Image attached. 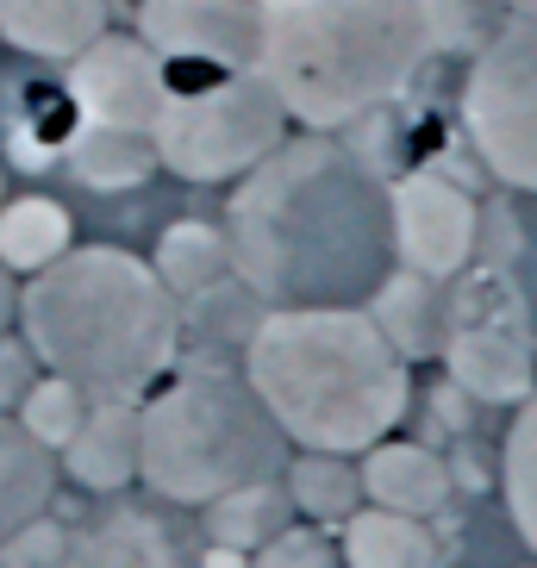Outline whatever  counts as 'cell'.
I'll return each instance as SVG.
<instances>
[{"label":"cell","mask_w":537,"mask_h":568,"mask_svg":"<svg viewBox=\"0 0 537 568\" xmlns=\"http://www.w3.org/2000/svg\"><path fill=\"white\" fill-rule=\"evenodd\" d=\"M19 318V282H13V268H0V332Z\"/></svg>","instance_id":"obj_28"},{"label":"cell","mask_w":537,"mask_h":568,"mask_svg":"<svg viewBox=\"0 0 537 568\" xmlns=\"http://www.w3.org/2000/svg\"><path fill=\"white\" fill-rule=\"evenodd\" d=\"M444 363L456 387L487 406H519L537 394V344L519 318H450Z\"/></svg>","instance_id":"obj_11"},{"label":"cell","mask_w":537,"mask_h":568,"mask_svg":"<svg viewBox=\"0 0 537 568\" xmlns=\"http://www.w3.org/2000/svg\"><path fill=\"white\" fill-rule=\"evenodd\" d=\"M494 7H506L513 19H537V0H494Z\"/></svg>","instance_id":"obj_29"},{"label":"cell","mask_w":537,"mask_h":568,"mask_svg":"<svg viewBox=\"0 0 537 568\" xmlns=\"http://www.w3.org/2000/svg\"><path fill=\"white\" fill-rule=\"evenodd\" d=\"M394 201V263L432 282H456L482 251V206L444 175H401L387 182Z\"/></svg>","instance_id":"obj_9"},{"label":"cell","mask_w":537,"mask_h":568,"mask_svg":"<svg viewBox=\"0 0 537 568\" xmlns=\"http://www.w3.org/2000/svg\"><path fill=\"white\" fill-rule=\"evenodd\" d=\"M225 244L232 275L268 313L369 306L394 275V201L351 144L282 138L232 194Z\"/></svg>","instance_id":"obj_1"},{"label":"cell","mask_w":537,"mask_h":568,"mask_svg":"<svg viewBox=\"0 0 537 568\" xmlns=\"http://www.w3.org/2000/svg\"><path fill=\"white\" fill-rule=\"evenodd\" d=\"M63 163L75 182L101 187V194H113V187H138L151 182L156 169V144L151 132H119V125H75V138L63 144Z\"/></svg>","instance_id":"obj_19"},{"label":"cell","mask_w":537,"mask_h":568,"mask_svg":"<svg viewBox=\"0 0 537 568\" xmlns=\"http://www.w3.org/2000/svg\"><path fill=\"white\" fill-rule=\"evenodd\" d=\"M251 568H344L332 537H320L313 525H287L251 556Z\"/></svg>","instance_id":"obj_26"},{"label":"cell","mask_w":537,"mask_h":568,"mask_svg":"<svg viewBox=\"0 0 537 568\" xmlns=\"http://www.w3.org/2000/svg\"><path fill=\"white\" fill-rule=\"evenodd\" d=\"M38 382V356L26 337H7L0 332V413H19V400L32 394Z\"/></svg>","instance_id":"obj_27"},{"label":"cell","mask_w":537,"mask_h":568,"mask_svg":"<svg viewBox=\"0 0 537 568\" xmlns=\"http://www.w3.org/2000/svg\"><path fill=\"white\" fill-rule=\"evenodd\" d=\"M287 468V437L232 368H188L138 406V481L175 506H213Z\"/></svg>","instance_id":"obj_5"},{"label":"cell","mask_w":537,"mask_h":568,"mask_svg":"<svg viewBox=\"0 0 537 568\" xmlns=\"http://www.w3.org/2000/svg\"><path fill=\"white\" fill-rule=\"evenodd\" d=\"M363 500L387 506V513L406 518H432L437 506L450 500V463L425 444H406V437H382L363 450Z\"/></svg>","instance_id":"obj_13"},{"label":"cell","mask_w":537,"mask_h":568,"mask_svg":"<svg viewBox=\"0 0 537 568\" xmlns=\"http://www.w3.org/2000/svg\"><path fill=\"white\" fill-rule=\"evenodd\" d=\"M26 344L51 375L75 382L88 400H138L175 363L182 306L132 251L88 244L63 251L19 287Z\"/></svg>","instance_id":"obj_3"},{"label":"cell","mask_w":537,"mask_h":568,"mask_svg":"<svg viewBox=\"0 0 537 568\" xmlns=\"http://www.w3.org/2000/svg\"><path fill=\"white\" fill-rule=\"evenodd\" d=\"M63 463L94 494L138 481V400H88V418L63 444Z\"/></svg>","instance_id":"obj_15"},{"label":"cell","mask_w":537,"mask_h":568,"mask_svg":"<svg viewBox=\"0 0 537 568\" xmlns=\"http://www.w3.org/2000/svg\"><path fill=\"white\" fill-rule=\"evenodd\" d=\"M13 418L38 437V444H44V450H63L69 437H75V425L88 418V394L75 382H63V375H51V368H44V375L32 382V394L19 400Z\"/></svg>","instance_id":"obj_25"},{"label":"cell","mask_w":537,"mask_h":568,"mask_svg":"<svg viewBox=\"0 0 537 568\" xmlns=\"http://www.w3.org/2000/svg\"><path fill=\"white\" fill-rule=\"evenodd\" d=\"M337 556H344V568H437V537L425 531V518L387 513V506H356L344 518Z\"/></svg>","instance_id":"obj_18"},{"label":"cell","mask_w":537,"mask_h":568,"mask_svg":"<svg viewBox=\"0 0 537 568\" xmlns=\"http://www.w3.org/2000/svg\"><path fill=\"white\" fill-rule=\"evenodd\" d=\"M432 51L425 0H268L256 75L294 125L337 132L394 101Z\"/></svg>","instance_id":"obj_4"},{"label":"cell","mask_w":537,"mask_h":568,"mask_svg":"<svg viewBox=\"0 0 537 568\" xmlns=\"http://www.w3.org/2000/svg\"><path fill=\"white\" fill-rule=\"evenodd\" d=\"M101 32L107 0H0V38L44 63H75Z\"/></svg>","instance_id":"obj_14"},{"label":"cell","mask_w":537,"mask_h":568,"mask_svg":"<svg viewBox=\"0 0 537 568\" xmlns=\"http://www.w3.org/2000/svg\"><path fill=\"white\" fill-rule=\"evenodd\" d=\"M282 138L287 106L275 101V88L256 69H237V75H219L206 88L169 94L151 144L156 163L175 169L182 182H232V175H251Z\"/></svg>","instance_id":"obj_6"},{"label":"cell","mask_w":537,"mask_h":568,"mask_svg":"<svg viewBox=\"0 0 537 568\" xmlns=\"http://www.w3.org/2000/svg\"><path fill=\"white\" fill-rule=\"evenodd\" d=\"M463 132L494 182L537 194V19H506L469 63Z\"/></svg>","instance_id":"obj_7"},{"label":"cell","mask_w":537,"mask_h":568,"mask_svg":"<svg viewBox=\"0 0 537 568\" xmlns=\"http://www.w3.org/2000/svg\"><path fill=\"white\" fill-rule=\"evenodd\" d=\"M244 382L301 450L363 456L406 413V363L363 306L263 313L244 344Z\"/></svg>","instance_id":"obj_2"},{"label":"cell","mask_w":537,"mask_h":568,"mask_svg":"<svg viewBox=\"0 0 537 568\" xmlns=\"http://www.w3.org/2000/svg\"><path fill=\"white\" fill-rule=\"evenodd\" d=\"M51 494H57L51 450H44V444H38L13 413H0V544H7L19 525L44 518Z\"/></svg>","instance_id":"obj_17"},{"label":"cell","mask_w":537,"mask_h":568,"mask_svg":"<svg viewBox=\"0 0 537 568\" xmlns=\"http://www.w3.org/2000/svg\"><path fill=\"white\" fill-rule=\"evenodd\" d=\"M0 201H7V175H0Z\"/></svg>","instance_id":"obj_30"},{"label":"cell","mask_w":537,"mask_h":568,"mask_svg":"<svg viewBox=\"0 0 537 568\" xmlns=\"http://www.w3.org/2000/svg\"><path fill=\"white\" fill-rule=\"evenodd\" d=\"M500 481H506V513L519 525L525 550L537 556V394L519 400V418H513V432H506Z\"/></svg>","instance_id":"obj_24"},{"label":"cell","mask_w":537,"mask_h":568,"mask_svg":"<svg viewBox=\"0 0 537 568\" xmlns=\"http://www.w3.org/2000/svg\"><path fill=\"white\" fill-rule=\"evenodd\" d=\"M156 282L175 294V301H194L206 287L232 282V244L219 225H201V219H182V225H169L163 244H156Z\"/></svg>","instance_id":"obj_21"},{"label":"cell","mask_w":537,"mask_h":568,"mask_svg":"<svg viewBox=\"0 0 537 568\" xmlns=\"http://www.w3.org/2000/svg\"><path fill=\"white\" fill-rule=\"evenodd\" d=\"M363 313H369L375 332L401 351V363L444 356V337H450V294H444V282H432V275L394 268V275L369 294Z\"/></svg>","instance_id":"obj_12"},{"label":"cell","mask_w":537,"mask_h":568,"mask_svg":"<svg viewBox=\"0 0 537 568\" xmlns=\"http://www.w3.org/2000/svg\"><path fill=\"white\" fill-rule=\"evenodd\" d=\"M63 251H75V225H69V213L51 194L0 201V268L38 275V268H51Z\"/></svg>","instance_id":"obj_20"},{"label":"cell","mask_w":537,"mask_h":568,"mask_svg":"<svg viewBox=\"0 0 537 568\" xmlns=\"http://www.w3.org/2000/svg\"><path fill=\"white\" fill-rule=\"evenodd\" d=\"M263 7L268 0H144L138 38L163 57V69L237 75L263 57Z\"/></svg>","instance_id":"obj_8"},{"label":"cell","mask_w":537,"mask_h":568,"mask_svg":"<svg viewBox=\"0 0 537 568\" xmlns=\"http://www.w3.org/2000/svg\"><path fill=\"white\" fill-rule=\"evenodd\" d=\"M282 494L313 525H344L363 506V468H351V456L332 450H301V463L282 468Z\"/></svg>","instance_id":"obj_22"},{"label":"cell","mask_w":537,"mask_h":568,"mask_svg":"<svg viewBox=\"0 0 537 568\" xmlns=\"http://www.w3.org/2000/svg\"><path fill=\"white\" fill-rule=\"evenodd\" d=\"M69 101L88 125H119V132H156L169 106V75L163 57L144 38H113L101 32L75 63H69Z\"/></svg>","instance_id":"obj_10"},{"label":"cell","mask_w":537,"mask_h":568,"mask_svg":"<svg viewBox=\"0 0 537 568\" xmlns=\"http://www.w3.org/2000/svg\"><path fill=\"white\" fill-rule=\"evenodd\" d=\"M294 506H287L282 494V475L275 481H251V487H237V494H219L213 506H206V531H213L219 550H263L275 531H287L294 525Z\"/></svg>","instance_id":"obj_23"},{"label":"cell","mask_w":537,"mask_h":568,"mask_svg":"<svg viewBox=\"0 0 537 568\" xmlns=\"http://www.w3.org/2000/svg\"><path fill=\"white\" fill-rule=\"evenodd\" d=\"M63 568H194L188 550L175 544L169 525H156L151 513H113L94 531L69 537Z\"/></svg>","instance_id":"obj_16"}]
</instances>
